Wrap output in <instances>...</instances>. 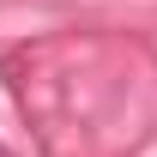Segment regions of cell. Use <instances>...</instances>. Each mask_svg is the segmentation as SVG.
Wrapping results in <instances>:
<instances>
[{
	"mask_svg": "<svg viewBox=\"0 0 157 157\" xmlns=\"http://www.w3.org/2000/svg\"><path fill=\"white\" fill-rule=\"evenodd\" d=\"M0 157H6V145H0Z\"/></svg>",
	"mask_w": 157,
	"mask_h": 157,
	"instance_id": "cell-1",
	"label": "cell"
}]
</instances>
